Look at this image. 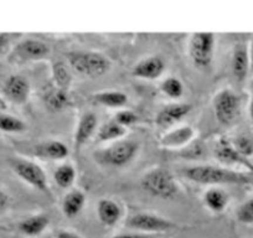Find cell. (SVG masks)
Returning <instances> with one entry per match:
<instances>
[{
    "mask_svg": "<svg viewBox=\"0 0 253 238\" xmlns=\"http://www.w3.org/2000/svg\"><path fill=\"white\" fill-rule=\"evenodd\" d=\"M42 99L45 107L50 112H62L70 106L69 92L56 88L55 86L43 92Z\"/></svg>",
    "mask_w": 253,
    "mask_h": 238,
    "instance_id": "cell-20",
    "label": "cell"
},
{
    "mask_svg": "<svg viewBox=\"0 0 253 238\" xmlns=\"http://www.w3.org/2000/svg\"><path fill=\"white\" fill-rule=\"evenodd\" d=\"M53 180L61 189H70L76 180V169L71 164H62L53 172Z\"/></svg>",
    "mask_w": 253,
    "mask_h": 238,
    "instance_id": "cell-26",
    "label": "cell"
},
{
    "mask_svg": "<svg viewBox=\"0 0 253 238\" xmlns=\"http://www.w3.org/2000/svg\"><path fill=\"white\" fill-rule=\"evenodd\" d=\"M56 238H82L79 233L72 232V231H60L56 236Z\"/></svg>",
    "mask_w": 253,
    "mask_h": 238,
    "instance_id": "cell-34",
    "label": "cell"
},
{
    "mask_svg": "<svg viewBox=\"0 0 253 238\" xmlns=\"http://www.w3.org/2000/svg\"><path fill=\"white\" fill-rule=\"evenodd\" d=\"M50 53L47 43L39 39H25L14 46L9 60L13 64H25L31 61H40Z\"/></svg>",
    "mask_w": 253,
    "mask_h": 238,
    "instance_id": "cell-9",
    "label": "cell"
},
{
    "mask_svg": "<svg viewBox=\"0 0 253 238\" xmlns=\"http://www.w3.org/2000/svg\"><path fill=\"white\" fill-rule=\"evenodd\" d=\"M231 71L238 82L245 81L248 76V72L251 71L248 47L243 43H237L233 48L232 58H231Z\"/></svg>",
    "mask_w": 253,
    "mask_h": 238,
    "instance_id": "cell-15",
    "label": "cell"
},
{
    "mask_svg": "<svg viewBox=\"0 0 253 238\" xmlns=\"http://www.w3.org/2000/svg\"><path fill=\"white\" fill-rule=\"evenodd\" d=\"M9 203H10V198L4 191L0 190V215L8 208Z\"/></svg>",
    "mask_w": 253,
    "mask_h": 238,
    "instance_id": "cell-33",
    "label": "cell"
},
{
    "mask_svg": "<svg viewBox=\"0 0 253 238\" xmlns=\"http://www.w3.org/2000/svg\"><path fill=\"white\" fill-rule=\"evenodd\" d=\"M66 57L70 67L84 76H103L112 67L111 60L97 51H72L67 53Z\"/></svg>",
    "mask_w": 253,
    "mask_h": 238,
    "instance_id": "cell-2",
    "label": "cell"
},
{
    "mask_svg": "<svg viewBox=\"0 0 253 238\" xmlns=\"http://www.w3.org/2000/svg\"><path fill=\"white\" fill-rule=\"evenodd\" d=\"M213 111L221 125H230L235 122L241 112V98L231 88H223L213 97Z\"/></svg>",
    "mask_w": 253,
    "mask_h": 238,
    "instance_id": "cell-7",
    "label": "cell"
},
{
    "mask_svg": "<svg viewBox=\"0 0 253 238\" xmlns=\"http://www.w3.org/2000/svg\"><path fill=\"white\" fill-rule=\"evenodd\" d=\"M126 225L132 230L137 231V232L158 236L160 233L169 232L172 228L176 227V225L172 221H170L169 218L148 212H139L130 216L126 221Z\"/></svg>",
    "mask_w": 253,
    "mask_h": 238,
    "instance_id": "cell-8",
    "label": "cell"
},
{
    "mask_svg": "<svg viewBox=\"0 0 253 238\" xmlns=\"http://www.w3.org/2000/svg\"><path fill=\"white\" fill-rule=\"evenodd\" d=\"M215 157L223 164H241L243 166L251 167L247 160L238 154L237 150L232 145V143L222 138L217 142L215 148Z\"/></svg>",
    "mask_w": 253,
    "mask_h": 238,
    "instance_id": "cell-18",
    "label": "cell"
},
{
    "mask_svg": "<svg viewBox=\"0 0 253 238\" xmlns=\"http://www.w3.org/2000/svg\"><path fill=\"white\" fill-rule=\"evenodd\" d=\"M248 56H250L251 71L253 72V36H252V40H251L250 42V46H248Z\"/></svg>",
    "mask_w": 253,
    "mask_h": 238,
    "instance_id": "cell-35",
    "label": "cell"
},
{
    "mask_svg": "<svg viewBox=\"0 0 253 238\" xmlns=\"http://www.w3.org/2000/svg\"><path fill=\"white\" fill-rule=\"evenodd\" d=\"M232 145L237 150L238 154L245 158V159L253 155V140L250 139L248 137H245V135L237 137L235 142L232 143Z\"/></svg>",
    "mask_w": 253,
    "mask_h": 238,
    "instance_id": "cell-30",
    "label": "cell"
},
{
    "mask_svg": "<svg viewBox=\"0 0 253 238\" xmlns=\"http://www.w3.org/2000/svg\"><path fill=\"white\" fill-rule=\"evenodd\" d=\"M10 165L13 171L20 177L24 183L30 185L35 190L50 195L47 176H46V172L43 171V169L40 165L34 161H30V160L21 159V158L11 159Z\"/></svg>",
    "mask_w": 253,
    "mask_h": 238,
    "instance_id": "cell-6",
    "label": "cell"
},
{
    "mask_svg": "<svg viewBox=\"0 0 253 238\" xmlns=\"http://www.w3.org/2000/svg\"><path fill=\"white\" fill-rule=\"evenodd\" d=\"M195 138V130L190 125H180L168 130L160 138V145L167 149H177L189 144Z\"/></svg>",
    "mask_w": 253,
    "mask_h": 238,
    "instance_id": "cell-14",
    "label": "cell"
},
{
    "mask_svg": "<svg viewBox=\"0 0 253 238\" xmlns=\"http://www.w3.org/2000/svg\"><path fill=\"white\" fill-rule=\"evenodd\" d=\"M97 127H98V118L96 114L91 112L82 114L74 135V148L76 152H80V149L84 148L88 140H91L94 133L97 132Z\"/></svg>",
    "mask_w": 253,
    "mask_h": 238,
    "instance_id": "cell-12",
    "label": "cell"
},
{
    "mask_svg": "<svg viewBox=\"0 0 253 238\" xmlns=\"http://www.w3.org/2000/svg\"><path fill=\"white\" fill-rule=\"evenodd\" d=\"M250 184L252 185V188H253V174L250 175Z\"/></svg>",
    "mask_w": 253,
    "mask_h": 238,
    "instance_id": "cell-37",
    "label": "cell"
},
{
    "mask_svg": "<svg viewBox=\"0 0 253 238\" xmlns=\"http://www.w3.org/2000/svg\"><path fill=\"white\" fill-rule=\"evenodd\" d=\"M111 238H158V235H148V233L132 232V233H121Z\"/></svg>",
    "mask_w": 253,
    "mask_h": 238,
    "instance_id": "cell-32",
    "label": "cell"
},
{
    "mask_svg": "<svg viewBox=\"0 0 253 238\" xmlns=\"http://www.w3.org/2000/svg\"><path fill=\"white\" fill-rule=\"evenodd\" d=\"M97 216L102 225L113 227L122 220L123 210L116 201L111 198H101L97 203Z\"/></svg>",
    "mask_w": 253,
    "mask_h": 238,
    "instance_id": "cell-16",
    "label": "cell"
},
{
    "mask_svg": "<svg viewBox=\"0 0 253 238\" xmlns=\"http://www.w3.org/2000/svg\"><path fill=\"white\" fill-rule=\"evenodd\" d=\"M26 129V124L20 118L11 114L0 113V130L4 133H23Z\"/></svg>",
    "mask_w": 253,
    "mask_h": 238,
    "instance_id": "cell-27",
    "label": "cell"
},
{
    "mask_svg": "<svg viewBox=\"0 0 253 238\" xmlns=\"http://www.w3.org/2000/svg\"><path fill=\"white\" fill-rule=\"evenodd\" d=\"M139 152V144L133 140H117L96 154V158L109 166L121 167L129 164Z\"/></svg>",
    "mask_w": 253,
    "mask_h": 238,
    "instance_id": "cell-5",
    "label": "cell"
},
{
    "mask_svg": "<svg viewBox=\"0 0 253 238\" xmlns=\"http://www.w3.org/2000/svg\"><path fill=\"white\" fill-rule=\"evenodd\" d=\"M50 225V218L45 213H38L26 217L19 225V230L28 237H36L41 235Z\"/></svg>",
    "mask_w": 253,
    "mask_h": 238,
    "instance_id": "cell-22",
    "label": "cell"
},
{
    "mask_svg": "<svg viewBox=\"0 0 253 238\" xmlns=\"http://www.w3.org/2000/svg\"><path fill=\"white\" fill-rule=\"evenodd\" d=\"M96 133V140L99 143L112 142V140H121L126 135V128L122 125L117 124L114 120H111L108 123H104Z\"/></svg>",
    "mask_w": 253,
    "mask_h": 238,
    "instance_id": "cell-25",
    "label": "cell"
},
{
    "mask_svg": "<svg viewBox=\"0 0 253 238\" xmlns=\"http://www.w3.org/2000/svg\"><path fill=\"white\" fill-rule=\"evenodd\" d=\"M92 99L97 104L108 108H123L128 103V96L121 91H102L94 93Z\"/></svg>",
    "mask_w": 253,
    "mask_h": 238,
    "instance_id": "cell-23",
    "label": "cell"
},
{
    "mask_svg": "<svg viewBox=\"0 0 253 238\" xmlns=\"http://www.w3.org/2000/svg\"><path fill=\"white\" fill-rule=\"evenodd\" d=\"M3 94L9 102L14 104H25L30 97V82L21 75H11L3 84Z\"/></svg>",
    "mask_w": 253,
    "mask_h": 238,
    "instance_id": "cell-10",
    "label": "cell"
},
{
    "mask_svg": "<svg viewBox=\"0 0 253 238\" xmlns=\"http://www.w3.org/2000/svg\"><path fill=\"white\" fill-rule=\"evenodd\" d=\"M186 179L200 185H241L250 184V175L217 165H194L182 169Z\"/></svg>",
    "mask_w": 253,
    "mask_h": 238,
    "instance_id": "cell-1",
    "label": "cell"
},
{
    "mask_svg": "<svg viewBox=\"0 0 253 238\" xmlns=\"http://www.w3.org/2000/svg\"><path fill=\"white\" fill-rule=\"evenodd\" d=\"M160 89L165 96L171 99H179L184 94V86L181 81L174 76L167 77L160 84Z\"/></svg>",
    "mask_w": 253,
    "mask_h": 238,
    "instance_id": "cell-28",
    "label": "cell"
},
{
    "mask_svg": "<svg viewBox=\"0 0 253 238\" xmlns=\"http://www.w3.org/2000/svg\"><path fill=\"white\" fill-rule=\"evenodd\" d=\"M165 70V62L159 56H148L142 58L132 69V75L137 79H157Z\"/></svg>",
    "mask_w": 253,
    "mask_h": 238,
    "instance_id": "cell-13",
    "label": "cell"
},
{
    "mask_svg": "<svg viewBox=\"0 0 253 238\" xmlns=\"http://www.w3.org/2000/svg\"><path fill=\"white\" fill-rule=\"evenodd\" d=\"M52 81L56 88L69 92L72 83V75L65 62L57 61L52 65Z\"/></svg>",
    "mask_w": 253,
    "mask_h": 238,
    "instance_id": "cell-24",
    "label": "cell"
},
{
    "mask_svg": "<svg viewBox=\"0 0 253 238\" xmlns=\"http://www.w3.org/2000/svg\"><path fill=\"white\" fill-rule=\"evenodd\" d=\"M204 203L211 212L221 213L227 208L230 203V196L222 189L212 186L204 194Z\"/></svg>",
    "mask_w": 253,
    "mask_h": 238,
    "instance_id": "cell-21",
    "label": "cell"
},
{
    "mask_svg": "<svg viewBox=\"0 0 253 238\" xmlns=\"http://www.w3.org/2000/svg\"><path fill=\"white\" fill-rule=\"evenodd\" d=\"M216 36L212 33H195L190 36L187 52L194 66L200 70L209 69L215 55Z\"/></svg>",
    "mask_w": 253,
    "mask_h": 238,
    "instance_id": "cell-4",
    "label": "cell"
},
{
    "mask_svg": "<svg viewBox=\"0 0 253 238\" xmlns=\"http://www.w3.org/2000/svg\"><path fill=\"white\" fill-rule=\"evenodd\" d=\"M140 186L152 196L163 200L174 198L180 190L174 175L164 167H154L149 170L142 177Z\"/></svg>",
    "mask_w": 253,
    "mask_h": 238,
    "instance_id": "cell-3",
    "label": "cell"
},
{
    "mask_svg": "<svg viewBox=\"0 0 253 238\" xmlns=\"http://www.w3.org/2000/svg\"><path fill=\"white\" fill-rule=\"evenodd\" d=\"M248 112H250V118L253 123V97L251 99V103H250V108H248Z\"/></svg>",
    "mask_w": 253,
    "mask_h": 238,
    "instance_id": "cell-36",
    "label": "cell"
},
{
    "mask_svg": "<svg viewBox=\"0 0 253 238\" xmlns=\"http://www.w3.org/2000/svg\"><path fill=\"white\" fill-rule=\"evenodd\" d=\"M34 154L42 159L51 160H63L69 157V148L65 143L60 140H48V142L40 143L34 148Z\"/></svg>",
    "mask_w": 253,
    "mask_h": 238,
    "instance_id": "cell-17",
    "label": "cell"
},
{
    "mask_svg": "<svg viewBox=\"0 0 253 238\" xmlns=\"http://www.w3.org/2000/svg\"><path fill=\"white\" fill-rule=\"evenodd\" d=\"M113 120L117 123V124L122 125V127L126 129V127H130V125L137 123L138 116L134 113V112L128 111V109H126V111H119L118 113L116 114Z\"/></svg>",
    "mask_w": 253,
    "mask_h": 238,
    "instance_id": "cell-31",
    "label": "cell"
},
{
    "mask_svg": "<svg viewBox=\"0 0 253 238\" xmlns=\"http://www.w3.org/2000/svg\"><path fill=\"white\" fill-rule=\"evenodd\" d=\"M236 218L242 225H253V198L238 206Z\"/></svg>",
    "mask_w": 253,
    "mask_h": 238,
    "instance_id": "cell-29",
    "label": "cell"
},
{
    "mask_svg": "<svg viewBox=\"0 0 253 238\" xmlns=\"http://www.w3.org/2000/svg\"><path fill=\"white\" fill-rule=\"evenodd\" d=\"M84 203H86V195L84 191L79 190V189L70 190L63 196L62 205H61L63 215L69 218L76 217L84 210Z\"/></svg>",
    "mask_w": 253,
    "mask_h": 238,
    "instance_id": "cell-19",
    "label": "cell"
},
{
    "mask_svg": "<svg viewBox=\"0 0 253 238\" xmlns=\"http://www.w3.org/2000/svg\"><path fill=\"white\" fill-rule=\"evenodd\" d=\"M191 104L189 103H171L162 109L155 118V123L162 129H169L172 125L179 123L191 111Z\"/></svg>",
    "mask_w": 253,
    "mask_h": 238,
    "instance_id": "cell-11",
    "label": "cell"
}]
</instances>
